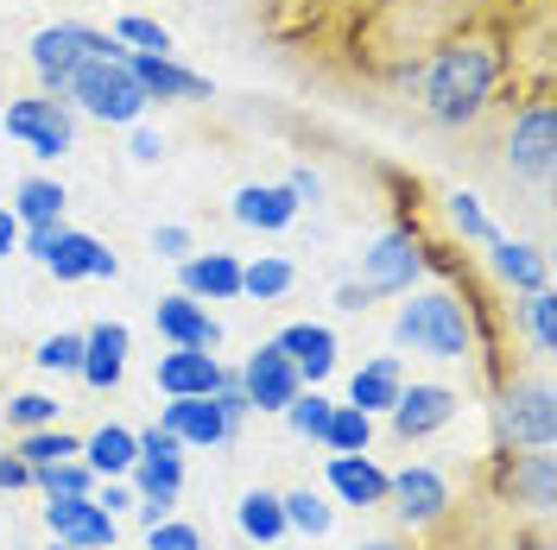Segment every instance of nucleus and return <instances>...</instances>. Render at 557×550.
I'll return each instance as SVG.
<instances>
[{
    "mask_svg": "<svg viewBox=\"0 0 557 550\" xmlns=\"http://www.w3.org/2000/svg\"><path fill=\"white\" fill-rule=\"evenodd\" d=\"M487 247H494V273L507 278L513 291H545L552 285V266L532 247H520V241H487Z\"/></svg>",
    "mask_w": 557,
    "mask_h": 550,
    "instance_id": "nucleus-24",
    "label": "nucleus"
},
{
    "mask_svg": "<svg viewBox=\"0 0 557 550\" xmlns=\"http://www.w3.org/2000/svg\"><path fill=\"white\" fill-rule=\"evenodd\" d=\"M552 310H557L552 291H525V329H532L539 354H552V348H557V336H552Z\"/></svg>",
    "mask_w": 557,
    "mask_h": 550,
    "instance_id": "nucleus-35",
    "label": "nucleus"
},
{
    "mask_svg": "<svg viewBox=\"0 0 557 550\" xmlns=\"http://www.w3.org/2000/svg\"><path fill=\"white\" fill-rule=\"evenodd\" d=\"M33 487H45V500H51V493H96V468L76 462V455H64V462L33 468Z\"/></svg>",
    "mask_w": 557,
    "mask_h": 550,
    "instance_id": "nucleus-29",
    "label": "nucleus"
},
{
    "mask_svg": "<svg viewBox=\"0 0 557 550\" xmlns=\"http://www.w3.org/2000/svg\"><path fill=\"white\" fill-rule=\"evenodd\" d=\"M494 83H500V58H494V45L482 38H456L444 45L424 76H418V89H424V108H431V121L437 127H462V121H475L494 96Z\"/></svg>",
    "mask_w": 557,
    "mask_h": 550,
    "instance_id": "nucleus-1",
    "label": "nucleus"
},
{
    "mask_svg": "<svg viewBox=\"0 0 557 550\" xmlns=\"http://www.w3.org/2000/svg\"><path fill=\"white\" fill-rule=\"evenodd\" d=\"M159 424L172 430L177 443H197V449L228 437V417H222V405H215V392H209V399H172V405L159 412Z\"/></svg>",
    "mask_w": 557,
    "mask_h": 550,
    "instance_id": "nucleus-18",
    "label": "nucleus"
},
{
    "mask_svg": "<svg viewBox=\"0 0 557 550\" xmlns=\"http://www.w3.org/2000/svg\"><path fill=\"white\" fill-rule=\"evenodd\" d=\"M424 273V247L412 228H386L381 241L361 253V285L381 298V291H412V278Z\"/></svg>",
    "mask_w": 557,
    "mask_h": 550,
    "instance_id": "nucleus-6",
    "label": "nucleus"
},
{
    "mask_svg": "<svg viewBox=\"0 0 557 550\" xmlns=\"http://www.w3.org/2000/svg\"><path fill=\"white\" fill-rule=\"evenodd\" d=\"M184 291H190V298H215V304L242 298V260H235V253H203V260H184Z\"/></svg>",
    "mask_w": 557,
    "mask_h": 550,
    "instance_id": "nucleus-22",
    "label": "nucleus"
},
{
    "mask_svg": "<svg viewBox=\"0 0 557 550\" xmlns=\"http://www.w3.org/2000/svg\"><path fill=\"white\" fill-rule=\"evenodd\" d=\"M450 222H456V235L462 241H494V222L482 215V203L462 190V197H450Z\"/></svg>",
    "mask_w": 557,
    "mask_h": 550,
    "instance_id": "nucleus-36",
    "label": "nucleus"
},
{
    "mask_svg": "<svg viewBox=\"0 0 557 550\" xmlns=\"http://www.w3.org/2000/svg\"><path fill=\"white\" fill-rule=\"evenodd\" d=\"M51 235H58V228H33V235H26V253H38V260H45V247H51Z\"/></svg>",
    "mask_w": 557,
    "mask_h": 550,
    "instance_id": "nucleus-49",
    "label": "nucleus"
},
{
    "mask_svg": "<svg viewBox=\"0 0 557 550\" xmlns=\"http://www.w3.org/2000/svg\"><path fill=\"white\" fill-rule=\"evenodd\" d=\"M45 525H51V538H64L76 550H114V513H102L89 493H51Z\"/></svg>",
    "mask_w": 557,
    "mask_h": 550,
    "instance_id": "nucleus-9",
    "label": "nucleus"
},
{
    "mask_svg": "<svg viewBox=\"0 0 557 550\" xmlns=\"http://www.w3.org/2000/svg\"><path fill=\"white\" fill-rule=\"evenodd\" d=\"M278 348L292 354L298 379H323L330 367H336V336H330L323 323H292V329L278 336Z\"/></svg>",
    "mask_w": 557,
    "mask_h": 550,
    "instance_id": "nucleus-21",
    "label": "nucleus"
},
{
    "mask_svg": "<svg viewBox=\"0 0 557 550\" xmlns=\"http://www.w3.org/2000/svg\"><path fill=\"white\" fill-rule=\"evenodd\" d=\"M386 500L399 507L406 525H431V518L450 507V487L437 468H406V475H386Z\"/></svg>",
    "mask_w": 557,
    "mask_h": 550,
    "instance_id": "nucleus-15",
    "label": "nucleus"
},
{
    "mask_svg": "<svg viewBox=\"0 0 557 550\" xmlns=\"http://www.w3.org/2000/svg\"><path fill=\"white\" fill-rule=\"evenodd\" d=\"M399 386H406V379H399V354H374L361 374L348 379V405H355V412H368V417H374V412H393Z\"/></svg>",
    "mask_w": 557,
    "mask_h": 550,
    "instance_id": "nucleus-20",
    "label": "nucleus"
},
{
    "mask_svg": "<svg viewBox=\"0 0 557 550\" xmlns=\"http://www.w3.org/2000/svg\"><path fill=\"white\" fill-rule=\"evenodd\" d=\"M83 455H89V468H96V475H108V482H121V475L134 468L139 443H134V430H121V424H108V430H96V437L83 443Z\"/></svg>",
    "mask_w": 557,
    "mask_h": 550,
    "instance_id": "nucleus-25",
    "label": "nucleus"
},
{
    "mask_svg": "<svg viewBox=\"0 0 557 550\" xmlns=\"http://www.w3.org/2000/svg\"><path fill=\"white\" fill-rule=\"evenodd\" d=\"M368 437H374V417H368V412H355V405H336V412H330L323 443L336 449V455H361V449H368Z\"/></svg>",
    "mask_w": 557,
    "mask_h": 550,
    "instance_id": "nucleus-30",
    "label": "nucleus"
},
{
    "mask_svg": "<svg viewBox=\"0 0 557 550\" xmlns=\"http://www.w3.org/2000/svg\"><path fill=\"white\" fill-rule=\"evenodd\" d=\"M127 342H134V336H127L121 323H96V329L83 336V367H76V374L89 379L96 392H114V386H121V367H127Z\"/></svg>",
    "mask_w": 557,
    "mask_h": 550,
    "instance_id": "nucleus-17",
    "label": "nucleus"
},
{
    "mask_svg": "<svg viewBox=\"0 0 557 550\" xmlns=\"http://www.w3.org/2000/svg\"><path fill=\"white\" fill-rule=\"evenodd\" d=\"M330 487L343 493L348 507H381L386 500V475L368 455H330Z\"/></svg>",
    "mask_w": 557,
    "mask_h": 550,
    "instance_id": "nucleus-23",
    "label": "nucleus"
},
{
    "mask_svg": "<svg viewBox=\"0 0 557 550\" xmlns=\"http://www.w3.org/2000/svg\"><path fill=\"white\" fill-rule=\"evenodd\" d=\"M134 159H139V165H159V159H165V139L152 134V127H139V134H134Z\"/></svg>",
    "mask_w": 557,
    "mask_h": 550,
    "instance_id": "nucleus-43",
    "label": "nucleus"
},
{
    "mask_svg": "<svg viewBox=\"0 0 557 550\" xmlns=\"http://www.w3.org/2000/svg\"><path fill=\"white\" fill-rule=\"evenodd\" d=\"M152 323H159V336L172 348H222V329H215V316H209L190 291H177V298H159V310H152Z\"/></svg>",
    "mask_w": 557,
    "mask_h": 550,
    "instance_id": "nucleus-12",
    "label": "nucleus"
},
{
    "mask_svg": "<svg viewBox=\"0 0 557 550\" xmlns=\"http://www.w3.org/2000/svg\"><path fill=\"white\" fill-rule=\"evenodd\" d=\"M172 507H177V500H139V518H146V525H159V518H172Z\"/></svg>",
    "mask_w": 557,
    "mask_h": 550,
    "instance_id": "nucleus-48",
    "label": "nucleus"
},
{
    "mask_svg": "<svg viewBox=\"0 0 557 550\" xmlns=\"http://www.w3.org/2000/svg\"><path fill=\"white\" fill-rule=\"evenodd\" d=\"M38 367L76 374V367H83V336H45V342H38Z\"/></svg>",
    "mask_w": 557,
    "mask_h": 550,
    "instance_id": "nucleus-37",
    "label": "nucleus"
},
{
    "mask_svg": "<svg viewBox=\"0 0 557 550\" xmlns=\"http://www.w3.org/2000/svg\"><path fill=\"white\" fill-rule=\"evenodd\" d=\"M127 70H134V83L146 89V102H190V96H209L203 76L177 70L172 58H159V51H127Z\"/></svg>",
    "mask_w": 557,
    "mask_h": 550,
    "instance_id": "nucleus-16",
    "label": "nucleus"
},
{
    "mask_svg": "<svg viewBox=\"0 0 557 550\" xmlns=\"http://www.w3.org/2000/svg\"><path fill=\"white\" fill-rule=\"evenodd\" d=\"M242 392H247V405H253V412H285V405L305 392V379H298V367H292V354H285V348L267 342V348H253V354H247Z\"/></svg>",
    "mask_w": 557,
    "mask_h": 550,
    "instance_id": "nucleus-7",
    "label": "nucleus"
},
{
    "mask_svg": "<svg viewBox=\"0 0 557 550\" xmlns=\"http://www.w3.org/2000/svg\"><path fill=\"white\" fill-rule=\"evenodd\" d=\"M507 165H513V177H525V184H552V165H557L552 102H532L520 121H513V134H507Z\"/></svg>",
    "mask_w": 557,
    "mask_h": 550,
    "instance_id": "nucleus-4",
    "label": "nucleus"
},
{
    "mask_svg": "<svg viewBox=\"0 0 557 550\" xmlns=\"http://www.w3.org/2000/svg\"><path fill=\"white\" fill-rule=\"evenodd\" d=\"M450 417H456L450 386H399V399H393V437L399 443H418V437L444 430Z\"/></svg>",
    "mask_w": 557,
    "mask_h": 550,
    "instance_id": "nucleus-10",
    "label": "nucleus"
},
{
    "mask_svg": "<svg viewBox=\"0 0 557 550\" xmlns=\"http://www.w3.org/2000/svg\"><path fill=\"white\" fill-rule=\"evenodd\" d=\"M278 291H292V266L285 260H253V266H242V298H278Z\"/></svg>",
    "mask_w": 557,
    "mask_h": 550,
    "instance_id": "nucleus-34",
    "label": "nucleus"
},
{
    "mask_svg": "<svg viewBox=\"0 0 557 550\" xmlns=\"http://www.w3.org/2000/svg\"><path fill=\"white\" fill-rule=\"evenodd\" d=\"M127 475H134L139 500H177V487H184V455H146V449H139Z\"/></svg>",
    "mask_w": 557,
    "mask_h": 550,
    "instance_id": "nucleus-26",
    "label": "nucleus"
},
{
    "mask_svg": "<svg viewBox=\"0 0 557 550\" xmlns=\"http://www.w3.org/2000/svg\"><path fill=\"white\" fill-rule=\"evenodd\" d=\"M513 550H552V545H545V538H520Z\"/></svg>",
    "mask_w": 557,
    "mask_h": 550,
    "instance_id": "nucleus-50",
    "label": "nucleus"
},
{
    "mask_svg": "<svg viewBox=\"0 0 557 550\" xmlns=\"http://www.w3.org/2000/svg\"><path fill=\"white\" fill-rule=\"evenodd\" d=\"M0 487H7V493H13V487H33V462H26L20 449H13V455L0 449Z\"/></svg>",
    "mask_w": 557,
    "mask_h": 550,
    "instance_id": "nucleus-41",
    "label": "nucleus"
},
{
    "mask_svg": "<svg viewBox=\"0 0 557 550\" xmlns=\"http://www.w3.org/2000/svg\"><path fill=\"white\" fill-rule=\"evenodd\" d=\"M45 266L58 273V285H76V278H114V273H121V260H114L96 235H76V228H58V235H51Z\"/></svg>",
    "mask_w": 557,
    "mask_h": 550,
    "instance_id": "nucleus-11",
    "label": "nucleus"
},
{
    "mask_svg": "<svg viewBox=\"0 0 557 550\" xmlns=\"http://www.w3.org/2000/svg\"><path fill=\"white\" fill-rule=\"evenodd\" d=\"M368 304H374L368 285H343V291H336V310H368Z\"/></svg>",
    "mask_w": 557,
    "mask_h": 550,
    "instance_id": "nucleus-46",
    "label": "nucleus"
},
{
    "mask_svg": "<svg viewBox=\"0 0 557 550\" xmlns=\"http://www.w3.org/2000/svg\"><path fill=\"white\" fill-rule=\"evenodd\" d=\"M500 437L513 449H552L557 437V412H552V386L545 379H525L500 399Z\"/></svg>",
    "mask_w": 557,
    "mask_h": 550,
    "instance_id": "nucleus-5",
    "label": "nucleus"
},
{
    "mask_svg": "<svg viewBox=\"0 0 557 550\" xmlns=\"http://www.w3.org/2000/svg\"><path fill=\"white\" fill-rule=\"evenodd\" d=\"M7 139L33 146L38 159H64L70 152V108L58 96H33V102L7 108Z\"/></svg>",
    "mask_w": 557,
    "mask_h": 550,
    "instance_id": "nucleus-8",
    "label": "nucleus"
},
{
    "mask_svg": "<svg viewBox=\"0 0 557 550\" xmlns=\"http://www.w3.org/2000/svg\"><path fill=\"white\" fill-rule=\"evenodd\" d=\"M146 550H203V532L177 525V518H159V525H146Z\"/></svg>",
    "mask_w": 557,
    "mask_h": 550,
    "instance_id": "nucleus-39",
    "label": "nucleus"
},
{
    "mask_svg": "<svg viewBox=\"0 0 557 550\" xmlns=\"http://www.w3.org/2000/svg\"><path fill=\"white\" fill-rule=\"evenodd\" d=\"M285 190H292L298 203H317V197H323V184H317V172H292V184H285Z\"/></svg>",
    "mask_w": 557,
    "mask_h": 550,
    "instance_id": "nucleus-45",
    "label": "nucleus"
},
{
    "mask_svg": "<svg viewBox=\"0 0 557 550\" xmlns=\"http://www.w3.org/2000/svg\"><path fill=\"white\" fill-rule=\"evenodd\" d=\"M20 455H26L33 468H45V462H64V455H83V443H76V437H64L58 424H45V430H26V437H20Z\"/></svg>",
    "mask_w": 557,
    "mask_h": 550,
    "instance_id": "nucleus-32",
    "label": "nucleus"
},
{
    "mask_svg": "<svg viewBox=\"0 0 557 550\" xmlns=\"http://www.w3.org/2000/svg\"><path fill=\"white\" fill-rule=\"evenodd\" d=\"M278 507H285V532H305V538H323L330 532V507H323V493H311V487L278 493Z\"/></svg>",
    "mask_w": 557,
    "mask_h": 550,
    "instance_id": "nucleus-31",
    "label": "nucleus"
},
{
    "mask_svg": "<svg viewBox=\"0 0 557 550\" xmlns=\"http://www.w3.org/2000/svg\"><path fill=\"white\" fill-rule=\"evenodd\" d=\"M330 412H336V405H330L323 392H298V399L285 405V424H292L298 437H311V443H323V430H330Z\"/></svg>",
    "mask_w": 557,
    "mask_h": 550,
    "instance_id": "nucleus-33",
    "label": "nucleus"
},
{
    "mask_svg": "<svg viewBox=\"0 0 557 550\" xmlns=\"http://www.w3.org/2000/svg\"><path fill=\"white\" fill-rule=\"evenodd\" d=\"M235 518H242V532L253 538V545H278V538H285V507H278V493H267V487L242 493Z\"/></svg>",
    "mask_w": 557,
    "mask_h": 550,
    "instance_id": "nucleus-27",
    "label": "nucleus"
},
{
    "mask_svg": "<svg viewBox=\"0 0 557 550\" xmlns=\"http://www.w3.org/2000/svg\"><path fill=\"white\" fill-rule=\"evenodd\" d=\"M64 102L89 108L96 121H139L146 114V89L134 83V70H127V58H83L76 64V76H70Z\"/></svg>",
    "mask_w": 557,
    "mask_h": 550,
    "instance_id": "nucleus-3",
    "label": "nucleus"
},
{
    "mask_svg": "<svg viewBox=\"0 0 557 550\" xmlns=\"http://www.w3.org/2000/svg\"><path fill=\"white\" fill-rule=\"evenodd\" d=\"M64 184H51V177H26L20 184V203H13V215L26 222V228H58V215H64Z\"/></svg>",
    "mask_w": 557,
    "mask_h": 550,
    "instance_id": "nucleus-28",
    "label": "nucleus"
},
{
    "mask_svg": "<svg viewBox=\"0 0 557 550\" xmlns=\"http://www.w3.org/2000/svg\"><path fill=\"white\" fill-rule=\"evenodd\" d=\"M355 550H399V545H355Z\"/></svg>",
    "mask_w": 557,
    "mask_h": 550,
    "instance_id": "nucleus-51",
    "label": "nucleus"
},
{
    "mask_svg": "<svg viewBox=\"0 0 557 550\" xmlns=\"http://www.w3.org/2000/svg\"><path fill=\"white\" fill-rule=\"evenodd\" d=\"M500 487H507V500L525 507V513H552V507H557V462H552V449H525V455H513V468L500 475Z\"/></svg>",
    "mask_w": 557,
    "mask_h": 550,
    "instance_id": "nucleus-13",
    "label": "nucleus"
},
{
    "mask_svg": "<svg viewBox=\"0 0 557 550\" xmlns=\"http://www.w3.org/2000/svg\"><path fill=\"white\" fill-rule=\"evenodd\" d=\"M51 550H76V545H64V538H51Z\"/></svg>",
    "mask_w": 557,
    "mask_h": 550,
    "instance_id": "nucleus-52",
    "label": "nucleus"
},
{
    "mask_svg": "<svg viewBox=\"0 0 557 550\" xmlns=\"http://www.w3.org/2000/svg\"><path fill=\"white\" fill-rule=\"evenodd\" d=\"M13 247H20V215H13V209H0V260H7Z\"/></svg>",
    "mask_w": 557,
    "mask_h": 550,
    "instance_id": "nucleus-47",
    "label": "nucleus"
},
{
    "mask_svg": "<svg viewBox=\"0 0 557 550\" xmlns=\"http://www.w3.org/2000/svg\"><path fill=\"white\" fill-rule=\"evenodd\" d=\"M114 38H121V45H139V51H159V58L172 51V33H165L159 20H121V26H114Z\"/></svg>",
    "mask_w": 557,
    "mask_h": 550,
    "instance_id": "nucleus-40",
    "label": "nucleus"
},
{
    "mask_svg": "<svg viewBox=\"0 0 557 550\" xmlns=\"http://www.w3.org/2000/svg\"><path fill=\"white\" fill-rule=\"evenodd\" d=\"M222 386V361L209 348H172L159 361V392L165 399H209Z\"/></svg>",
    "mask_w": 557,
    "mask_h": 550,
    "instance_id": "nucleus-14",
    "label": "nucleus"
},
{
    "mask_svg": "<svg viewBox=\"0 0 557 550\" xmlns=\"http://www.w3.org/2000/svg\"><path fill=\"white\" fill-rule=\"evenodd\" d=\"M298 215V197L285 190V184H247V190H235V222L242 228H285Z\"/></svg>",
    "mask_w": 557,
    "mask_h": 550,
    "instance_id": "nucleus-19",
    "label": "nucleus"
},
{
    "mask_svg": "<svg viewBox=\"0 0 557 550\" xmlns=\"http://www.w3.org/2000/svg\"><path fill=\"white\" fill-rule=\"evenodd\" d=\"M7 417H13L20 430H45V424H58V399H45V392H20V399L7 405Z\"/></svg>",
    "mask_w": 557,
    "mask_h": 550,
    "instance_id": "nucleus-38",
    "label": "nucleus"
},
{
    "mask_svg": "<svg viewBox=\"0 0 557 550\" xmlns=\"http://www.w3.org/2000/svg\"><path fill=\"white\" fill-rule=\"evenodd\" d=\"M152 247H159L165 260H190V235H184V228H159V235H152Z\"/></svg>",
    "mask_w": 557,
    "mask_h": 550,
    "instance_id": "nucleus-42",
    "label": "nucleus"
},
{
    "mask_svg": "<svg viewBox=\"0 0 557 550\" xmlns=\"http://www.w3.org/2000/svg\"><path fill=\"white\" fill-rule=\"evenodd\" d=\"M393 336H399V348H412V354L462 361L469 354V316H462V304H456L450 291H418L412 304L399 310Z\"/></svg>",
    "mask_w": 557,
    "mask_h": 550,
    "instance_id": "nucleus-2",
    "label": "nucleus"
},
{
    "mask_svg": "<svg viewBox=\"0 0 557 550\" xmlns=\"http://www.w3.org/2000/svg\"><path fill=\"white\" fill-rule=\"evenodd\" d=\"M89 500H96L102 513H121V507H134V493H127V487H121V482H108L102 493H89Z\"/></svg>",
    "mask_w": 557,
    "mask_h": 550,
    "instance_id": "nucleus-44",
    "label": "nucleus"
}]
</instances>
